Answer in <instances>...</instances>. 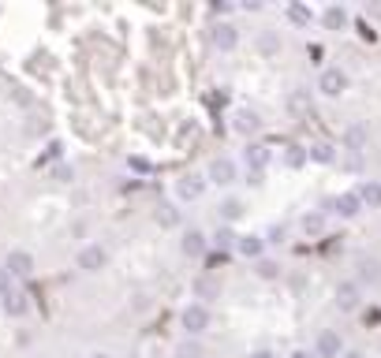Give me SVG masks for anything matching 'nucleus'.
<instances>
[{
  "mask_svg": "<svg viewBox=\"0 0 381 358\" xmlns=\"http://www.w3.org/2000/svg\"><path fill=\"white\" fill-rule=\"evenodd\" d=\"M52 179H57V183H71L75 179V168L71 165H57V168H52Z\"/></svg>",
  "mask_w": 381,
  "mask_h": 358,
  "instance_id": "nucleus-30",
  "label": "nucleus"
},
{
  "mask_svg": "<svg viewBox=\"0 0 381 358\" xmlns=\"http://www.w3.org/2000/svg\"><path fill=\"white\" fill-rule=\"evenodd\" d=\"M194 295H199V299H217L221 295V284L209 280V276H199V280H194Z\"/></svg>",
  "mask_w": 381,
  "mask_h": 358,
  "instance_id": "nucleus-24",
  "label": "nucleus"
},
{
  "mask_svg": "<svg viewBox=\"0 0 381 358\" xmlns=\"http://www.w3.org/2000/svg\"><path fill=\"white\" fill-rule=\"evenodd\" d=\"M281 34H273V30H262L258 34V52H262V56H277V52H281Z\"/></svg>",
  "mask_w": 381,
  "mask_h": 358,
  "instance_id": "nucleus-20",
  "label": "nucleus"
},
{
  "mask_svg": "<svg viewBox=\"0 0 381 358\" xmlns=\"http://www.w3.org/2000/svg\"><path fill=\"white\" fill-rule=\"evenodd\" d=\"M217 246H221V250H225V246H235V232H232V228H221V232H217Z\"/></svg>",
  "mask_w": 381,
  "mask_h": 358,
  "instance_id": "nucleus-32",
  "label": "nucleus"
},
{
  "mask_svg": "<svg viewBox=\"0 0 381 358\" xmlns=\"http://www.w3.org/2000/svg\"><path fill=\"white\" fill-rule=\"evenodd\" d=\"M284 165L288 168H303L307 165V145H288V150H284Z\"/></svg>",
  "mask_w": 381,
  "mask_h": 358,
  "instance_id": "nucleus-25",
  "label": "nucleus"
},
{
  "mask_svg": "<svg viewBox=\"0 0 381 358\" xmlns=\"http://www.w3.org/2000/svg\"><path fill=\"white\" fill-rule=\"evenodd\" d=\"M284 105H288V112L292 116H310V90H303V86H295V90H288V97H284Z\"/></svg>",
  "mask_w": 381,
  "mask_h": 358,
  "instance_id": "nucleus-11",
  "label": "nucleus"
},
{
  "mask_svg": "<svg viewBox=\"0 0 381 358\" xmlns=\"http://www.w3.org/2000/svg\"><path fill=\"white\" fill-rule=\"evenodd\" d=\"M251 358H281V354H277V351H266V347H262V351H254Z\"/></svg>",
  "mask_w": 381,
  "mask_h": 358,
  "instance_id": "nucleus-36",
  "label": "nucleus"
},
{
  "mask_svg": "<svg viewBox=\"0 0 381 358\" xmlns=\"http://www.w3.org/2000/svg\"><path fill=\"white\" fill-rule=\"evenodd\" d=\"M366 127L363 124H348V131H344V150H351V153H363L366 150Z\"/></svg>",
  "mask_w": 381,
  "mask_h": 358,
  "instance_id": "nucleus-17",
  "label": "nucleus"
},
{
  "mask_svg": "<svg viewBox=\"0 0 381 358\" xmlns=\"http://www.w3.org/2000/svg\"><path fill=\"white\" fill-rule=\"evenodd\" d=\"M206 246H209L206 243V232H199V228H187V232H183V239H180V250L187 258H202Z\"/></svg>",
  "mask_w": 381,
  "mask_h": 358,
  "instance_id": "nucleus-10",
  "label": "nucleus"
},
{
  "mask_svg": "<svg viewBox=\"0 0 381 358\" xmlns=\"http://www.w3.org/2000/svg\"><path fill=\"white\" fill-rule=\"evenodd\" d=\"M176 358H206V354H202V343H199V340L176 343Z\"/></svg>",
  "mask_w": 381,
  "mask_h": 358,
  "instance_id": "nucleus-27",
  "label": "nucleus"
},
{
  "mask_svg": "<svg viewBox=\"0 0 381 358\" xmlns=\"http://www.w3.org/2000/svg\"><path fill=\"white\" fill-rule=\"evenodd\" d=\"M288 23L310 26V8H307V4H288Z\"/></svg>",
  "mask_w": 381,
  "mask_h": 358,
  "instance_id": "nucleus-26",
  "label": "nucleus"
},
{
  "mask_svg": "<svg viewBox=\"0 0 381 358\" xmlns=\"http://www.w3.org/2000/svg\"><path fill=\"white\" fill-rule=\"evenodd\" d=\"M180 321H183V328H187V340H194V336L209 333V325H213V314H209L206 302H191V306L180 314Z\"/></svg>",
  "mask_w": 381,
  "mask_h": 358,
  "instance_id": "nucleus-1",
  "label": "nucleus"
},
{
  "mask_svg": "<svg viewBox=\"0 0 381 358\" xmlns=\"http://www.w3.org/2000/svg\"><path fill=\"white\" fill-rule=\"evenodd\" d=\"M235 250H240L243 258H262V250H266V239L262 235H235Z\"/></svg>",
  "mask_w": 381,
  "mask_h": 358,
  "instance_id": "nucleus-15",
  "label": "nucleus"
},
{
  "mask_svg": "<svg viewBox=\"0 0 381 358\" xmlns=\"http://www.w3.org/2000/svg\"><path fill=\"white\" fill-rule=\"evenodd\" d=\"M288 358H314V354H310V351H292Z\"/></svg>",
  "mask_w": 381,
  "mask_h": 358,
  "instance_id": "nucleus-37",
  "label": "nucleus"
},
{
  "mask_svg": "<svg viewBox=\"0 0 381 358\" xmlns=\"http://www.w3.org/2000/svg\"><path fill=\"white\" fill-rule=\"evenodd\" d=\"M127 165L135 168V172H150V161H146V157H127Z\"/></svg>",
  "mask_w": 381,
  "mask_h": 358,
  "instance_id": "nucleus-33",
  "label": "nucleus"
},
{
  "mask_svg": "<svg viewBox=\"0 0 381 358\" xmlns=\"http://www.w3.org/2000/svg\"><path fill=\"white\" fill-rule=\"evenodd\" d=\"M356 194H359V202H363V205L381 209V183H374V179H370V183H363V187H359Z\"/></svg>",
  "mask_w": 381,
  "mask_h": 358,
  "instance_id": "nucleus-21",
  "label": "nucleus"
},
{
  "mask_svg": "<svg viewBox=\"0 0 381 358\" xmlns=\"http://www.w3.org/2000/svg\"><path fill=\"white\" fill-rule=\"evenodd\" d=\"M336 310H344V314H351V310H359V302H363V287L356 284V280H344V284H336Z\"/></svg>",
  "mask_w": 381,
  "mask_h": 358,
  "instance_id": "nucleus-5",
  "label": "nucleus"
},
{
  "mask_svg": "<svg viewBox=\"0 0 381 358\" xmlns=\"http://www.w3.org/2000/svg\"><path fill=\"white\" fill-rule=\"evenodd\" d=\"M344 354V343H340V333L333 328H322L318 343H314V358H340Z\"/></svg>",
  "mask_w": 381,
  "mask_h": 358,
  "instance_id": "nucleus-6",
  "label": "nucleus"
},
{
  "mask_svg": "<svg viewBox=\"0 0 381 358\" xmlns=\"http://www.w3.org/2000/svg\"><path fill=\"white\" fill-rule=\"evenodd\" d=\"M281 239H284V228H269V239H266V243H281Z\"/></svg>",
  "mask_w": 381,
  "mask_h": 358,
  "instance_id": "nucleus-35",
  "label": "nucleus"
},
{
  "mask_svg": "<svg viewBox=\"0 0 381 358\" xmlns=\"http://www.w3.org/2000/svg\"><path fill=\"white\" fill-rule=\"evenodd\" d=\"M4 314L8 317H26L30 314V295H26V291H8L4 295Z\"/></svg>",
  "mask_w": 381,
  "mask_h": 358,
  "instance_id": "nucleus-14",
  "label": "nucleus"
},
{
  "mask_svg": "<svg viewBox=\"0 0 381 358\" xmlns=\"http://www.w3.org/2000/svg\"><path fill=\"white\" fill-rule=\"evenodd\" d=\"M232 127L240 131L243 138H251V135H258V127H262V119H258V112L254 109H240L232 116Z\"/></svg>",
  "mask_w": 381,
  "mask_h": 358,
  "instance_id": "nucleus-12",
  "label": "nucleus"
},
{
  "mask_svg": "<svg viewBox=\"0 0 381 358\" xmlns=\"http://www.w3.org/2000/svg\"><path fill=\"white\" fill-rule=\"evenodd\" d=\"M213 45H217L221 52H232L235 45H240V30H235L232 23H217V26H213Z\"/></svg>",
  "mask_w": 381,
  "mask_h": 358,
  "instance_id": "nucleus-13",
  "label": "nucleus"
},
{
  "mask_svg": "<svg viewBox=\"0 0 381 358\" xmlns=\"http://www.w3.org/2000/svg\"><path fill=\"white\" fill-rule=\"evenodd\" d=\"M202 191H206V176H183V179H176V194H180V202H199L202 198Z\"/></svg>",
  "mask_w": 381,
  "mask_h": 358,
  "instance_id": "nucleus-8",
  "label": "nucleus"
},
{
  "mask_svg": "<svg viewBox=\"0 0 381 358\" xmlns=\"http://www.w3.org/2000/svg\"><path fill=\"white\" fill-rule=\"evenodd\" d=\"M235 161H228V157H217V161H209V172H206V179L209 183H217V187H232L235 183Z\"/></svg>",
  "mask_w": 381,
  "mask_h": 358,
  "instance_id": "nucleus-4",
  "label": "nucleus"
},
{
  "mask_svg": "<svg viewBox=\"0 0 381 358\" xmlns=\"http://www.w3.org/2000/svg\"><path fill=\"white\" fill-rule=\"evenodd\" d=\"M340 358H363L359 351H348V354H340Z\"/></svg>",
  "mask_w": 381,
  "mask_h": 358,
  "instance_id": "nucleus-39",
  "label": "nucleus"
},
{
  "mask_svg": "<svg viewBox=\"0 0 381 358\" xmlns=\"http://www.w3.org/2000/svg\"><path fill=\"white\" fill-rule=\"evenodd\" d=\"M4 273L8 276H30L34 273V254L30 250H11L4 258Z\"/></svg>",
  "mask_w": 381,
  "mask_h": 358,
  "instance_id": "nucleus-7",
  "label": "nucleus"
},
{
  "mask_svg": "<svg viewBox=\"0 0 381 358\" xmlns=\"http://www.w3.org/2000/svg\"><path fill=\"white\" fill-rule=\"evenodd\" d=\"M8 291H11V276L4 273V265H0V299H4Z\"/></svg>",
  "mask_w": 381,
  "mask_h": 358,
  "instance_id": "nucleus-34",
  "label": "nucleus"
},
{
  "mask_svg": "<svg viewBox=\"0 0 381 358\" xmlns=\"http://www.w3.org/2000/svg\"><path fill=\"white\" fill-rule=\"evenodd\" d=\"M258 276H262V280H277V276H281V265L273 261V258H258Z\"/></svg>",
  "mask_w": 381,
  "mask_h": 358,
  "instance_id": "nucleus-28",
  "label": "nucleus"
},
{
  "mask_svg": "<svg viewBox=\"0 0 381 358\" xmlns=\"http://www.w3.org/2000/svg\"><path fill=\"white\" fill-rule=\"evenodd\" d=\"M247 168H251V176H262V172H266V165H269V145H262V142H251L247 145Z\"/></svg>",
  "mask_w": 381,
  "mask_h": 358,
  "instance_id": "nucleus-9",
  "label": "nucleus"
},
{
  "mask_svg": "<svg viewBox=\"0 0 381 358\" xmlns=\"http://www.w3.org/2000/svg\"><path fill=\"white\" fill-rule=\"evenodd\" d=\"M303 232H307V235H322V232H325V217H322V213H307V217H303Z\"/></svg>",
  "mask_w": 381,
  "mask_h": 358,
  "instance_id": "nucleus-29",
  "label": "nucleus"
},
{
  "mask_svg": "<svg viewBox=\"0 0 381 358\" xmlns=\"http://www.w3.org/2000/svg\"><path fill=\"white\" fill-rule=\"evenodd\" d=\"M86 358H112V354H105V351H94V354H86Z\"/></svg>",
  "mask_w": 381,
  "mask_h": 358,
  "instance_id": "nucleus-38",
  "label": "nucleus"
},
{
  "mask_svg": "<svg viewBox=\"0 0 381 358\" xmlns=\"http://www.w3.org/2000/svg\"><path fill=\"white\" fill-rule=\"evenodd\" d=\"M322 23H325V30H344V26H348V11L340 4H333V8H325Z\"/></svg>",
  "mask_w": 381,
  "mask_h": 358,
  "instance_id": "nucleus-19",
  "label": "nucleus"
},
{
  "mask_svg": "<svg viewBox=\"0 0 381 358\" xmlns=\"http://www.w3.org/2000/svg\"><path fill=\"white\" fill-rule=\"evenodd\" d=\"M363 280H381V265L377 261H363Z\"/></svg>",
  "mask_w": 381,
  "mask_h": 358,
  "instance_id": "nucleus-31",
  "label": "nucleus"
},
{
  "mask_svg": "<svg viewBox=\"0 0 381 358\" xmlns=\"http://www.w3.org/2000/svg\"><path fill=\"white\" fill-rule=\"evenodd\" d=\"M153 220L161 224V228H176V224H180V213H176V205L161 202V205H157V213H153Z\"/></svg>",
  "mask_w": 381,
  "mask_h": 358,
  "instance_id": "nucleus-23",
  "label": "nucleus"
},
{
  "mask_svg": "<svg viewBox=\"0 0 381 358\" xmlns=\"http://www.w3.org/2000/svg\"><path fill=\"white\" fill-rule=\"evenodd\" d=\"M240 217H243V202H240V198H225V202L217 205V220L232 224V220H240Z\"/></svg>",
  "mask_w": 381,
  "mask_h": 358,
  "instance_id": "nucleus-18",
  "label": "nucleus"
},
{
  "mask_svg": "<svg viewBox=\"0 0 381 358\" xmlns=\"http://www.w3.org/2000/svg\"><path fill=\"white\" fill-rule=\"evenodd\" d=\"M307 161L333 165V161H336V153H333V145H329V142H318V145H310V150H307Z\"/></svg>",
  "mask_w": 381,
  "mask_h": 358,
  "instance_id": "nucleus-22",
  "label": "nucleus"
},
{
  "mask_svg": "<svg viewBox=\"0 0 381 358\" xmlns=\"http://www.w3.org/2000/svg\"><path fill=\"white\" fill-rule=\"evenodd\" d=\"M318 90L325 97H340L348 90V71H340V68H325L318 75Z\"/></svg>",
  "mask_w": 381,
  "mask_h": 358,
  "instance_id": "nucleus-3",
  "label": "nucleus"
},
{
  "mask_svg": "<svg viewBox=\"0 0 381 358\" xmlns=\"http://www.w3.org/2000/svg\"><path fill=\"white\" fill-rule=\"evenodd\" d=\"M336 213L344 217V220H351V217H359L363 213V202H359V194L356 191H344L336 198Z\"/></svg>",
  "mask_w": 381,
  "mask_h": 358,
  "instance_id": "nucleus-16",
  "label": "nucleus"
},
{
  "mask_svg": "<svg viewBox=\"0 0 381 358\" xmlns=\"http://www.w3.org/2000/svg\"><path fill=\"white\" fill-rule=\"evenodd\" d=\"M75 265H78L83 273H101L105 265H109V250H105L101 243H86V246L75 254Z\"/></svg>",
  "mask_w": 381,
  "mask_h": 358,
  "instance_id": "nucleus-2",
  "label": "nucleus"
}]
</instances>
